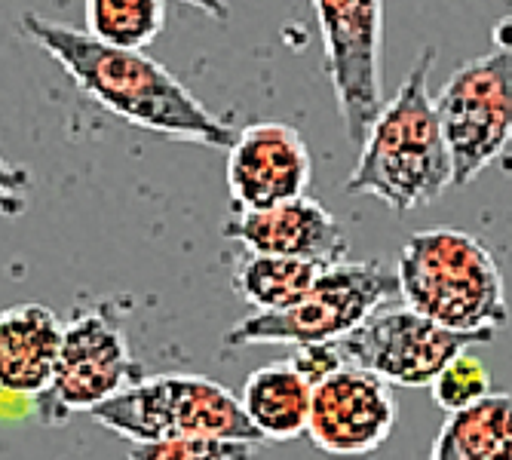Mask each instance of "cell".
Listing matches in <instances>:
<instances>
[{
    "label": "cell",
    "instance_id": "6da1fadb",
    "mask_svg": "<svg viewBox=\"0 0 512 460\" xmlns=\"http://www.w3.org/2000/svg\"><path fill=\"white\" fill-rule=\"evenodd\" d=\"M19 28L74 80L86 99L123 123L172 138V142L206 148H227L234 142L237 129L215 117L188 86L145 50L105 43L89 31L40 13H25Z\"/></svg>",
    "mask_w": 512,
    "mask_h": 460
},
{
    "label": "cell",
    "instance_id": "7a4b0ae2",
    "mask_svg": "<svg viewBox=\"0 0 512 460\" xmlns=\"http://www.w3.org/2000/svg\"><path fill=\"white\" fill-rule=\"evenodd\" d=\"M433 65L436 50L427 46L408 68L396 96L371 120L344 184L350 197H375L405 215L430 206L451 188V154L430 92Z\"/></svg>",
    "mask_w": 512,
    "mask_h": 460
},
{
    "label": "cell",
    "instance_id": "3957f363",
    "mask_svg": "<svg viewBox=\"0 0 512 460\" xmlns=\"http://www.w3.org/2000/svg\"><path fill=\"white\" fill-rule=\"evenodd\" d=\"M405 307L454 332H500L509 322L503 273L491 249L457 227L417 230L396 258Z\"/></svg>",
    "mask_w": 512,
    "mask_h": 460
},
{
    "label": "cell",
    "instance_id": "277c9868",
    "mask_svg": "<svg viewBox=\"0 0 512 460\" xmlns=\"http://www.w3.org/2000/svg\"><path fill=\"white\" fill-rule=\"evenodd\" d=\"M99 427L135 442L184 436H224L264 442L230 393L206 375H154L120 390L89 411Z\"/></svg>",
    "mask_w": 512,
    "mask_h": 460
},
{
    "label": "cell",
    "instance_id": "5b68a950",
    "mask_svg": "<svg viewBox=\"0 0 512 460\" xmlns=\"http://www.w3.org/2000/svg\"><path fill=\"white\" fill-rule=\"evenodd\" d=\"M399 295L396 273L381 261H335L286 310L252 313L224 335V347L322 344L350 335L356 326Z\"/></svg>",
    "mask_w": 512,
    "mask_h": 460
},
{
    "label": "cell",
    "instance_id": "8992f818",
    "mask_svg": "<svg viewBox=\"0 0 512 460\" xmlns=\"http://www.w3.org/2000/svg\"><path fill=\"white\" fill-rule=\"evenodd\" d=\"M126 310L117 301H102L65 322L53 381L34 396L43 427H59L71 414L92 411L145 378V365L132 356L123 332Z\"/></svg>",
    "mask_w": 512,
    "mask_h": 460
},
{
    "label": "cell",
    "instance_id": "52a82bcc",
    "mask_svg": "<svg viewBox=\"0 0 512 460\" xmlns=\"http://www.w3.org/2000/svg\"><path fill=\"white\" fill-rule=\"evenodd\" d=\"M442 135L451 154V188L479 178L512 142V50L460 65L436 96Z\"/></svg>",
    "mask_w": 512,
    "mask_h": 460
},
{
    "label": "cell",
    "instance_id": "ba28073f",
    "mask_svg": "<svg viewBox=\"0 0 512 460\" xmlns=\"http://www.w3.org/2000/svg\"><path fill=\"white\" fill-rule=\"evenodd\" d=\"M313 13L338 114L359 145L384 105V0H313Z\"/></svg>",
    "mask_w": 512,
    "mask_h": 460
},
{
    "label": "cell",
    "instance_id": "9c48e42d",
    "mask_svg": "<svg viewBox=\"0 0 512 460\" xmlns=\"http://www.w3.org/2000/svg\"><path fill=\"white\" fill-rule=\"evenodd\" d=\"M497 332H454L411 307L375 310L362 326L338 338L347 365L365 368L390 387H430L460 350L491 344Z\"/></svg>",
    "mask_w": 512,
    "mask_h": 460
},
{
    "label": "cell",
    "instance_id": "30bf717a",
    "mask_svg": "<svg viewBox=\"0 0 512 460\" xmlns=\"http://www.w3.org/2000/svg\"><path fill=\"white\" fill-rule=\"evenodd\" d=\"M399 424L393 387L356 365H341L310 390L307 436L329 457L375 454Z\"/></svg>",
    "mask_w": 512,
    "mask_h": 460
},
{
    "label": "cell",
    "instance_id": "8fae6325",
    "mask_svg": "<svg viewBox=\"0 0 512 460\" xmlns=\"http://www.w3.org/2000/svg\"><path fill=\"white\" fill-rule=\"evenodd\" d=\"M313 160L295 126L261 120L227 145V194L237 209H267L307 194Z\"/></svg>",
    "mask_w": 512,
    "mask_h": 460
},
{
    "label": "cell",
    "instance_id": "7c38bea8",
    "mask_svg": "<svg viewBox=\"0 0 512 460\" xmlns=\"http://www.w3.org/2000/svg\"><path fill=\"white\" fill-rule=\"evenodd\" d=\"M221 234L230 243H240L246 252L289 255L325 267L344 261L350 252V243L338 218L319 200H310L307 194L267 209L230 212Z\"/></svg>",
    "mask_w": 512,
    "mask_h": 460
},
{
    "label": "cell",
    "instance_id": "4fadbf2b",
    "mask_svg": "<svg viewBox=\"0 0 512 460\" xmlns=\"http://www.w3.org/2000/svg\"><path fill=\"white\" fill-rule=\"evenodd\" d=\"M65 322L37 301L0 313V390L37 396L50 387L62 347Z\"/></svg>",
    "mask_w": 512,
    "mask_h": 460
},
{
    "label": "cell",
    "instance_id": "5bb4252c",
    "mask_svg": "<svg viewBox=\"0 0 512 460\" xmlns=\"http://www.w3.org/2000/svg\"><path fill=\"white\" fill-rule=\"evenodd\" d=\"M310 384L289 359L261 365L246 378L237 399L264 442H292L307 433Z\"/></svg>",
    "mask_w": 512,
    "mask_h": 460
},
{
    "label": "cell",
    "instance_id": "9a60e30c",
    "mask_svg": "<svg viewBox=\"0 0 512 460\" xmlns=\"http://www.w3.org/2000/svg\"><path fill=\"white\" fill-rule=\"evenodd\" d=\"M430 460H512V393H488L451 411Z\"/></svg>",
    "mask_w": 512,
    "mask_h": 460
},
{
    "label": "cell",
    "instance_id": "2e32d148",
    "mask_svg": "<svg viewBox=\"0 0 512 460\" xmlns=\"http://www.w3.org/2000/svg\"><path fill=\"white\" fill-rule=\"evenodd\" d=\"M325 264L289 258V255H261L246 252L237 258L230 286L234 292L255 307V313H276L292 307L322 273Z\"/></svg>",
    "mask_w": 512,
    "mask_h": 460
},
{
    "label": "cell",
    "instance_id": "e0dca14e",
    "mask_svg": "<svg viewBox=\"0 0 512 460\" xmlns=\"http://www.w3.org/2000/svg\"><path fill=\"white\" fill-rule=\"evenodd\" d=\"M86 31L126 50H145L166 25V0H83Z\"/></svg>",
    "mask_w": 512,
    "mask_h": 460
},
{
    "label": "cell",
    "instance_id": "ac0fdd59",
    "mask_svg": "<svg viewBox=\"0 0 512 460\" xmlns=\"http://www.w3.org/2000/svg\"><path fill=\"white\" fill-rule=\"evenodd\" d=\"M261 442L224 436H184L160 442H135L126 460H255Z\"/></svg>",
    "mask_w": 512,
    "mask_h": 460
},
{
    "label": "cell",
    "instance_id": "d6986e66",
    "mask_svg": "<svg viewBox=\"0 0 512 460\" xmlns=\"http://www.w3.org/2000/svg\"><path fill=\"white\" fill-rule=\"evenodd\" d=\"M488 393H491V372L479 356L470 353V347L460 350L454 359H448L445 368L430 384V396H433L436 408H442L448 414L457 408H467L470 402H476Z\"/></svg>",
    "mask_w": 512,
    "mask_h": 460
},
{
    "label": "cell",
    "instance_id": "ffe728a7",
    "mask_svg": "<svg viewBox=\"0 0 512 460\" xmlns=\"http://www.w3.org/2000/svg\"><path fill=\"white\" fill-rule=\"evenodd\" d=\"M289 362L307 378V384H319L322 378H329L332 372L344 365V356L335 341H322V344H298Z\"/></svg>",
    "mask_w": 512,
    "mask_h": 460
},
{
    "label": "cell",
    "instance_id": "44dd1931",
    "mask_svg": "<svg viewBox=\"0 0 512 460\" xmlns=\"http://www.w3.org/2000/svg\"><path fill=\"white\" fill-rule=\"evenodd\" d=\"M28 194H31V172L0 154V215L22 218L28 212Z\"/></svg>",
    "mask_w": 512,
    "mask_h": 460
},
{
    "label": "cell",
    "instance_id": "7402d4cb",
    "mask_svg": "<svg viewBox=\"0 0 512 460\" xmlns=\"http://www.w3.org/2000/svg\"><path fill=\"white\" fill-rule=\"evenodd\" d=\"M181 4H188V7H194V10L206 13L209 19H218V22H224V19L230 16L227 0H181Z\"/></svg>",
    "mask_w": 512,
    "mask_h": 460
},
{
    "label": "cell",
    "instance_id": "603a6c76",
    "mask_svg": "<svg viewBox=\"0 0 512 460\" xmlns=\"http://www.w3.org/2000/svg\"><path fill=\"white\" fill-rule=\"evenodd\" d=\"M509 7H512V0H509Z\"/></svg>",
    "mask_w": 512,
    "mask_h": 460
}]
</instances>
